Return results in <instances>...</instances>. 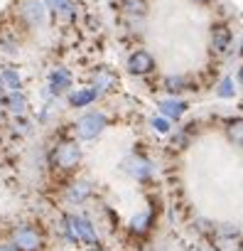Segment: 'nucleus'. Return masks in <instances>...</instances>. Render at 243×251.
Listing matches in <instances>:
<instances>
[{
    "mask_svg": "<svg viewBox=\"0 0 243 251\" xmlns=\"http://www.w3.org/2000/svg\"><path fill=\"white\" fill-rule=\"evenodd\" d=\"M64 229H66V236L71 241H81L86 246H96L98 244V236L93 231V224L84 217H76V214H69L64 217Z\"/></svg>",
    "mask_w": 243,
    "mask_h": 251,
    "instance_id": "1",
    "label": "nucleus"
},
{
    "mask_svg": "<svg viewBox=\"0 0 243 251\" xmlns=\"http://www.w3.org/2000/svg\"><path fill=\"white\" fill-rule=\"evenodd\" d=\"M13 244H15L20 251H40V249H42V234H40V229H35L32 224H22V226L15 229Z\"/></svg>",
    "mask_w": 243,
    "mask_h": 251,
    "instance_id": "2",
    "label": "nucleus"
},
{
    "mask_svg": "<svg viewBox=\"0 0 243 251\" xmlns=\"http://www.w3.org/2000/svg\"><path fill=\"white\" fill-rule=\"evenodd\" d=\"M103 128H106V116H101V113H84L76 121V133L84 141H93Z\"/></svg>",
    "mask_w": 243,
    "mask_h": 251,
    "instance_id": "3",
    "label": "nucleus"
},
{
    "mask_svg": "<svg viewBox=\"0 0 243 251\" xmlns=\"http://www.w3.org/2000/svg\"><path fill=\"white\" fill-rule=\"evenodd\" d=\"M81 163V148L71 141L66 143H59L57 151H54V165H59L62 170H71Z\"/></svg>",
    "mask_w": 243,
    "mask_h": 251,
    "instance_id": "4",
    "label": "nucleus"
},
{
    "mask_svg": "<svg viewBox=\"0 0 243 251\" xmlns=\"http://www.w3.org/2000/svg\"><path fill=\"white\" fill-rule=\"evenodd\" d=\"M153 69H155V59H153L150 52L138 50V52H133V54L128 57V72H131V74L143 76V74H148V72H153Z\"/></svg>",
    "mask_w": 243,
    "mask_h": 251,
    "instance_id": "5",
    "label": "nucleus"
},
{
    "mask_svg": "<svg viewBox=\"0 0 243 251\" xmlns=\"http://www.w3.org/2000/svg\"><path fill=\"white\" fill-rule=\"evenodd\" d=\"M214 246H216L219 251H241L243 241H241V236H238L233 229H221V231L216 234V239H214Z\"/></svg>",
    "mask_w": 243,
    "mask_h": 251,
    "instance_id": "6",
    "label": "nucleus"
},
{
    "mask_svg": "<svg viewBox=\"0 0 243 251\" xmlns=\"http://www.w3.org/2000/svg\"><path fill=\"white\" fill-rule=\"evenodd\" d=\"M69 86H71V74L64 69V67H57L54 72H49V91L52 94H64V91H69Z\"/></svg>",
    "mask_w": 243,
    "mask_h": 251,
    "instance_id": "7",
    "label": "nucleus"
},
{
    "mask_svg": "<svg viewBox=\"0 0 243 251\" xmlns=\"http://www.w3.org/2000/svg\"><path fill=\"white\" fill-rule=\"evenodd\" d=\"M88 195H91V185L81 180V182H71L64 197H66V202H69V204H81V202H86V197H88Z\"/></svg>",
    "mask_w": 243,
    "mask_h": 251,
    "instance_id": "8",
    "label": "nucleus"
},
{
    "mask_svg": "<svg viewBox=\"0 0 243 251\" xmlns=\"http://www.w3.org/2000/svg\"><path fill=\"white\" fill-rule=\"evenodd\" d=\"M211 45L216 52H226L231 45V30L226 25H214L211 27Z\"/></svg>",
    "mask_w": 243,
    "mask_h": 251,
    "instance_id": "9",
    "label": "nucleus"
},
{
    "mask_svg": "<svg viewBox=\"0 0 243 251\" xmlns=\"http://www.w3.org/2000/svg\"><path fill=\"white\" fill-rule=\"evenodd\" d=\"M115 74L110 72V69H106V67H101V69H96V74H93V86H96V91H108V89H113L115 86Z\"/></svg>",
    "mask_w": 243,
    "mask_h": 251,
    "instance_id": "10",
    "label": "nucleus"
},
{
    "mask_svg": "<svg viewBox=\"0 0 243 251\" xmlns=\"http://www.w3.org/2000/svg\"><path fill=\"white\" fill-rule=\"evenodd\" d=\"M3 106H5L10 113L22 116V113H25V108H27V99H25L20 91H10V94L3 99Z\"/></svg>",
    "mask_w": 243,
    "mask_h": 251,
    "instance_id": "11",
    "label": "nucleus"
},
{
    "mask_svg": "<svg viewBox=\"0 0 243 251\" xmlns=\"http://www.w3.org/2000/svg\"><path fill=\"white\" fill-rule=\"evenodd\" d=\"M22 15H25V20L30 25H42V20H44V5L37 3V0H30V3L22 8Z\"/></svg>",
    "mask_w": 243,
    "mask_h": 251,
    "instance_id": "12",
    "label": "nucleus"
},
{
    "mask_svg": "<svg viewBox=\"0 0 243 251\" xmlns=\"http://www.w3.org/2000/svg\"><path fill=\"white\" fill-rule=\"evenodd\" d=\"M98 96V91L96 89H79V91H74V94H69V103L74 106V108H84V106H88L93 99Z\"/></svg>",
    "mask_w": 243,
    "mask_h": 251,
    "instance_id": "13",
    "label": "nucleus"
},
{
    "mask_svg": "<svg viewBox=\"0 0 243 251\" xmlns=\"http://www.w3.org/2000/svg\"><path fill=\"white\" fill-rule=\"evenodd\" d=\"M160 111L165 118H179L187 111V103L177 101V99H165V101H160Z\"/></svg>",
    "mask_w": 243,
    "mask_h": 251,
    "instance_id": "14",
    "label": "nucleus"
},
{
    "mask_svg": "<svg viewBox=\"0 0 243 251\" xmlns=\"http://www.w3.org/2000/svg\"><path fill=\"white\" fill-rule=\"evenodd\" d=\"M0 86L8 91H20L22 89V76L15 69H3L0 72Z\"/></svg>",
    "mask_w": 243,
    "mask_h": 251,
    "instance_id": "15",
    "label": "nucleus"
},
{
    "mask_svg": "<svg viewBox=\"0 0 243 251\" xmlns=\"http://www.w3.org/2000/svg\"><path fill=\"white\" fill-rule=\"evenodd\" d=\"M226 138L233 146H243V118H231L226 126Z\"/></svg>",
    "mask_w": 243,
    "mask_h": 251,
    "instance_id": "16",
    "label": "nucleus"
},
{
    "mask_svg": "<svg viewBox=\"0 0 243 251\" xmlns=\"http://www.w3.org/2000/svg\"><path fill=\"white\" fill-rule=\"evenodd\" d=\"M44 5H47L49 10H54V13L64 15V18H69V15H71V0H44Z\"/></svg>",
    "mask_w": 243,
    "mask_h": 251,
    "instance_id": "17",
    "label": "nucleus"
},
{
    "mask_svg": "<svg viewBox=\"0 0 243 251\" xmlns=\"http://www.w3.org/2000/svg\"><path fill=\"white\" fill-rule=\"evenodd\" d=\"M128 170L135 175V177H148L150 175V163L148 160H128Z\"/></svg>",
    "mask_w": 243,
    "mask_h": 251,
    "instance_id": "18",
    "label": "nucleus"
},
{
    "mask_svg": "<svg viewBox=\"0 0 243 251\" xmlns=\"http://www.w3.org/2000/svg\"><path fill=\"white\" fill-rule=\"evenodd\" d=\"M123 8H126L131 15H145L148 3H145V0H123Z\"/></svg>",
    "mask_w": 243,
    "mask_h": 251,
    "instance_id": "19",
    "label": "nucleus"
},
{
    "mask_svg": "<svg viewBox=\"0 0 243 251\" xmlns=\"http://www.w3.org/2000/svg\"><path fill=\"white\" fill-rule=\"evenodd\" d=\"M165 89H167L170 94H179V91L187 89V81H184L182 76H167V79H165Z\"/></svg>",
    "mask_w": 243,
    "mask_h": 251,
    "instance_id": "20",
    "label": "nucleus"
},
{
    "mask_svg": "<svg viewBox=\"0 0 243 251\" xmlns=\"http://www.w3.org/2000/svg\"><path fill=\"white\" fill-rule=\"evenodd\" d=\"M153 126H155V131H157V133H170V118H165V116L155 118Z\"/></svg>",
    "mask_w": 243,
    "mask_h": 251,
    "instance_id": "21",
    "label": "nucleus"
},
{
    "mask_svg": "<svg viewBox=\"0 0 243 251\" xmlns=\"http://www.w3.org/2000/svg\"><path fill=\"white\" fill-rule=\"evenodd\" d=\"M219 96H223V99H231V96H233V84H231V79H223V81H221Z\"/></svg>",
    "mask_w": 243,
    "mask_h": 251,
    "instance_id": "22",
    "label": "nucleus"
},
{
    "mask_svg": "<svg viewBox=\"0 0 243 251\" xmlns=\"http://www.w3.org/2000/svg\"><path fill=\"white\" fill-rule=\"evenodd\" d=\"M148 219H150L148 214H140V217H135V219H133V229H138V231H140V229H145V226H148Z\"/></svg>",
    "mask_w": 243,
    "mask_h": 251,
    "instance_id": "23",
    "label": "nucleus"
},
{
    "mask_svg": "<svg viewBox=\"0 0 243 251\" xmlns=\"http://www.w3.org/2000/svg\"><path fill=\"white\" fill-rule=\"evenodd\" d=\"M0 251H20L15 244H0Z\"/></svg>",
    "mask_w": 243,
    "mask_h": 251,
    "instance_id": "24",
    "label": "nucleus"
},
{
    "mask_svg": "<svg viewBox=\"0 0 243 251\" xmlns=\"http://www.w3.org/2000/svg\"><path fill=\"white\" fill-rule=\"evenodd\" d=\"M238 81H241V84H243V67H241V69H238Z\"/></svg>",
    "mask_w": 243,
    "mask_h": 251,
    "instance_id": "25",
    "label": "nucleus"
},
{
    "mask_svg": "<svg viewBox=\"0 0 243 251\" xmlns=\"http://www.w3.org/2000/svg\"><path fill=\"white\" fill-rule=\"evenodd\" d=\"M241 54H243V42H241Z\"/></svg>",
    "mask_w": 243,
    "mask_h": 251,
    "instance_id": "26",
    "label": "nucleus"
},
{
    "mask_svg": "<svg viewBox=\"0 0 243 251\" xmlns=\"http://www.w3.org/2000/svg\"><path fill=\"white\" fill-rule=\"evenodd\" d=\"M197 3H206V0H197Z\"/></svg>",
    "mask_w": 243,
    "mask_h": 251,
    "instance_id": "27",
    "label": "nucleus"
},
{
    "mask_svg": "<svg viewBox=\"0 0 243 251\" xmlns=\"http://www.w3.org/2000/svg\"><path fill=\"white\" fill-rule=\"evenodd\" d=\"M0 118H3V111H0Z\"/></svg>",
    "mask_w": 243,
    "mask_h": 251,
    "instance_id": "28",
    "label": "nucleus"
}]
</instances>
